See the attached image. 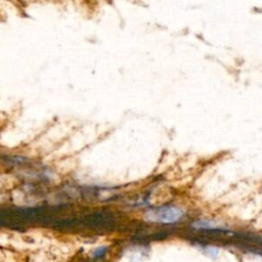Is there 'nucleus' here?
Segmentation results:
<instances>
[{
	"instance_id": "1",
	"label": "nucleus",
	"mask_w": 262,
	"mask_h": 262,
	"mask_svg": "<svg viewBox=\"0 0 262 262\" xmlns=\"http://www.w3.org/2000/svg\"><path fill=\"white\" fill-rule=\"evenodd\" d=\"M184 215V211L176 206H164L155 208L144 213V218L151 222L174 223L178 222Z\"/></svg>"
},
{
	"instance_id": "2",
	"label": "nucleus",
	"mask_w": 262,
	"mask_h": 262,
	"mask_svg": "<svg viewBox=\"0 0 262 262\" xmlns=\"http://www.w3.org/2000/svg\"><path fill=\"white\" fill-rule=\"evenodd\" d=\"M206 252L211 256V257H216L218 255V249L215 247H207Z\"/></svg>"
},
{
	"instance_id": "3",
	"label": "nucleus",
	"mask_w": 262,
	"mask_h": 262,
	"mask_svg": "<svg viewBox=\"0 0 262 262\" xmlns=\"http://www.w3.org/2000/svg\"><path fill=\"white\" fill-rule=\"evenodd\" d=\"M105 247H100V248H98L95 252H94V256L95 257H100V256H102L104 253H105Z\"/></svg>"
}]
</instances>
